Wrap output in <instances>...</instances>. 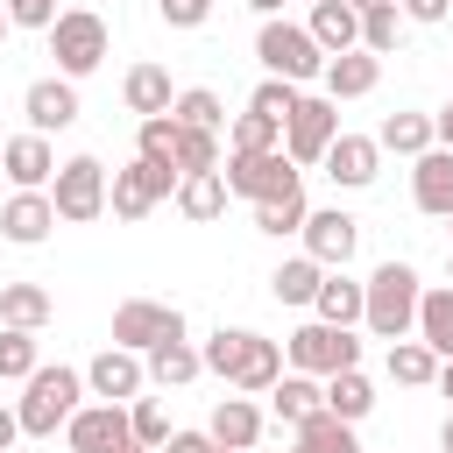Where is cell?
<instances>
[{
  "label": "cell",
  "mask_w": 453,
  "mask_h": 453,
  "mask_svg": "<svg viewBox=\"0 0 453 453\" xmlns=\"http://www.w3.org/2000/svg\"><path fill=\"white\" fill-rule=\"evenodd\" d=\"M198 354H205V375H219L241 396H269L283 382V347L262 340V333H248V326H219Z\"/></svg>",
  "instance_id": "cell-1"
},
{
  "label": "cell",
  "mask_w": 453,
  "mask_h": 453,
  "mask_svg": "<svg viewBox=\"0 0 453 453\" xmlns=\"http://www.w3.org/2000/svg\"><path fill=\"white\" fill-rule=\"evenodd\" d=\"M418 297H425V283H418L411 262H375L361 326H368L375 340H411V333H418Z\"/></svg>",
  "instance_id": "cell-2"
},
{
  "label": "cell",
  "mask_w": 453,
  "mask_h": 453,
  "mask_svg": "<svg viewBox=\"0 0 453 453\" xmlns=\"http://www.w3.org/2000/svg\"><path fill=\"white\" fill-rule=\"evenodd\" d=\"M255 57H262V71L269 78H290V85H311V78H326V50H319V35L311 28H297V21H283V14H269L262 21V35H255Z\"/></svg>",
  "instance_id": "cell-3"
},
{
  "label": "cell",
  "mask_w": 453,
  "mask_h": 453,
  "mask_svg": "<svg viewBox=\"0 0 453 453\" xmlns=\"http://www.w3.org/2000/svg\"><path fill=\"white\" fill-rule=\"evenodd\" d=\"M78 396H85V375L78 368H35L28 382H21V432L28 439H57V425H71V411H78Z\"/></svg>",
  "instance_id": "cell-4"
},
{
  "label": "cell",
  "mask_w": 453,
  "mask_h": 453,
  "mask_svg": "<svg viewBox=\"0 0 453 453\" xmlns=\"http://www.w3.org/2000/svg\"><path fill=\"white\" fill-rule=\"evenodd\" d=\"M219 177H226V191H234V198H248V205L283 198V191H297V184H304V170H297L283 149H226Z\"/></svg>",
  "instance_id": "cell-5"
},
{
  "label": "cell",
  "mask_w": 453,
  "mask_h": 453,
  "mask_svg": "<svg viewBox=\"0 0 453 453\" xmlns=\"http://www.w3.org/2000/svg\"><path fill=\"white\" fill-rule=\"evenodd\" d=\"M106 50H113V35H106V21H99L92 7H64V14L50 21V57H57L64 78H92V71L106 64Z\"/></svg>",
  "instance_id": "cell-6"
},
{
  "label": "cell",
  "mask_w": 453,
  "mask_h": 453,
  "mask_svg": "<svg viewBox=\"0 0 453 453\" xmlns=\"http://www.w3.org/2000/svg\"><path fill=\"white\" fill-rule=\"evenodd\" d=\"M106 163L99 156H64L57 163V177H50V198H57V219L64 226H92L99 212H106Z\"/></svg>",
  "instance_id": "cell-7"
},
{
  "label": "cell",
  "mask_w": 453,
  "mask_h": 453,
  "mask_svg": "<svg viewBox=\"0 0 453 453\" xmlns=\"http://www.w3.org/2000/svg\"><path fill=\"white\" fill-rule=\"evenodd\" d=\"M283 361L326 382V375H340V368H361V340H354V326H326V319H311V326H297V333L283 340Z\"/></svg>",
  "instance_id": "cell-8"
},
{
  "label": "cell",
  "mask_w": 453,
  "mask_h": 453,
  "mask_svg": "<svg viewBox=\"0 0 453 453\" xmlns=\"http://www.w3.org/2000/svg\"><path fill=\"white\" fill-rule=\"evenodd\" d=\"M340 142V99H326V92H304L297 99V113L283 120V156L297 163V170H311V163H326V149Z\"/></svg>",
  "instance_id": "cell-9"
},
{
  "label": "cell",
  "mask_w": 453,
  "mask_h": 453,
  "mask_svg": "<svg viewBox=\"0 0 453 453\" xmlns=\"http://www.w3.org/2000/svg\"><path fill=\"white\" fill-rule=\"evenodd\" d=\"M177 177L184 170H170V163H149V156H134L127 170H113V191H106V205H113V219H149L163 198H177Z\"/></svg>",
  "instance_id": "cell-10"
},
{
  "label": "cell",
  "mask_w": 453,
  "mask_h": 453,
  "mask_svg": "<svg viewBox=\"0 0 453 453\" xmlns=\"http://www.w3.org/2000/svg\"><path fill=\"white\" fill-rule=\"evenodd\" d=\"M163 340H184V311H177V304H156V297L113 304V347L149 354V347H163Z\"/></svg>",
  "instance_id": "cell-11"
},
{
  "label": "cell",
  "mask_w": 453,
  "mask_h": 453,
  "mask_svg": "<svg viewBox=\"0 0 453 453\" xmlns=\"http://www.w3.org/2000/svg\"><path fill=\"white\" fill-rule=\"evenodd\" d=\"M134 439V418H127V403H78L71 411V425H64V446L71 453H120Z\"/></svg>",
  "instance_id": "cell-12"
},
{
  "label": "cell",
  "mask_w": 453,
  "mask_h": 453,
  "mask_svg": "<svg viewBox=\"0 0 453 453\" xmlns=\"http://www.w3.org/2000/svg\"><path fill=\"white\" fill-rule=\"evenodd\" d=\"M354 248H361V219H354V212H340V205H319V212L304 219V255H311V262H326V269H347V262H354Z\"/></svg>",
  "instance_id": "cell-13"
},
{
  "label": "cell",
  "mask_w": 453,
  "mask_h": 453,
  "mask_svg": "<svg viewBox=\"0 0 453 453\" xmlns=\"http://www.w3.org/2000/svg\"><path fill=\"white\" fill-rule=\"evenodd\" d=\"M21 113H28L35 134H64V127L78 120V78H64V71L35 78V85L21 92Z\"/></svg>",
  "instance_id": "cell-14"
},
{
  "label": "cell",
  "mask_w": 453,
  "mask_h": 453,
  "mask_svg": "<svg viewBox=\"0 0 453 453\" xmlns=\"http://www.w3.org/2000/svg\"><path fill=\"white\" fill-rule=\"evenodd\" d=\"M142 382H149V361H142L134 347H99V354H92V368H85V389H92V396H106V403L142 396Z\"/></svg>",
  "instance_id": "cell-15"
},
{
  "label": "cell",
  "mask_w": 453,
  "mask_h": 453,
  "mask_svg": "<svg viewBox=\"0 0 453 453\" xmlns=\"http://www.w3.org/2000/svg\"><path fill=\"white\" fill-rule=\"evenodd\" d=\"M411 205L425 219H446L453 212V149L446 142H432L425 156H411Z\"/></svg>",
  "instance_id": "cell-16"
},
{
  "label": "cell",
  "mask_w": 453,
  "mask_h": 453,
  "mask_svg": "<svg viewBox=\"0 0 453 453\" xmlns=\"http://www.w3.org/2000/svg\"><path fill=\"white\" fill-rule=\"evenodd\" d=\"M0 170H7V184L14 191H50V177H57V149H50V134H14V142H0Z\"/></svg>",
  "instance_id": "cell-17"
},
{
  "label": "cell",
  "mask_w": 453,
  "mask_h": 453,
  "mask_svg": "<svg viewBox=\"0 0 453 453\" xmlns=\"http://www.w3.org/2000/svg\"><path fill=\"white\" fill-rule=\"evenodd\" d=\"M319 170H326L340 191H368V184H375V170H382V142H375V134H347V127H340V142L326 149V163H319Z\"/></svg>",
  "instance_id": "cell-18"
},
{
  "label": "cell",
  "mask_w": 453,
  "mask_h": 453,
  "mask_svg": "<svg viewBox=\"0 0 453 453\" xmlns=\"http://www.w3.org/2000/svg\"><path fill=\"white\" fill-rule=\"evenodd\" d=\"M50 226H57V198H50V191H14V198L0 205V234H7L14 248H42Z\"/></svg>",
  "instance_id": "cell-19"
},
{
  "label": "cell",
  "mask_w": 453,
  "mask_h": 453,
  "mask_svg": "<svg viewBox=\"0 0 453 453\" xmlns=\"http://www.w3.org/2000/svg\"><path fill=\"white\" fill-rule=\"evenodd\" d=\"M269 411H276V425H304V418H319L326 411V382L319 375H304V368H283V382L269 389Z\"/></svg>",
  "instance_id": "cell-20"
},
{
  "label": "cell",
  "mask_w": 453,
  "mask_h": 453,
  "mask_svg": "<svg viewBox=\"0 0 453 453\" xmlns=\"http://www.w3.org/2000/svg\"><path fill=\"white\" fill-rule=\"evenodd\" d=\"M326 99H368L375 85H382V57L375 50H347V57H333L326 64Z\"/></svg>",
  "instance_id": "cell-21"
},
{
  "label": "cell",
  "mask_w": 453,
  "mask_h": 453,
  "mask_svg": "<svg viewBox=\"0 0 453 453\" xmlns=\"http://www.w3.org/2000/svg\"><path fill=\"white\" fill-rule=\"evenodd\" d=\"M361 311H368V283H354L347 269H326V283H319V297H311V319H326V326H361Z\"/></svg>",
  "instance_id": "cell-22"
},
{
  "label": "cell",
  "mask_w": 453,
  "mask_h": 453,
  "mask_svg": "<svg viewBox=\"0 0 453 453\" xmlns=\"http://www.w3.org/2000/svg\"><path fill=\"white\" fill-rule=\"evenodd\" d=\"M226 198H234V191H226V177H219V170H184V177H177V212H184L191 226L219 219V212H226Z\"/></svg>",
  "instance_id": "cell-23"
},
{
  "label": "cell",
  "mask_w": 453,
  "mask_h": 453,
  "mask_svg": "<svg viewBox=\"0 0 453 453\" xmlns=\"http://www.w3.org/2000/svg\"><path fill=\"white\" fill-rule=\"evenodd\" d=\"M304 28L319 35V50H326V57L361 50V14H354L347 0H311V21H304Z\"/></svg>",
  "instance_id": "cell-24"
},
{
  "label": "cell",
  "mask_w": 453,
  "mask_h": 453,
  "mask_svg": "<svg viewBox=\"0 0 453 453\" xmlns=\"http://www.w3.org/2000/svg\"><path fill=\"white\" fill-rule=\"evenodd\" d=\"M120 99H127V113H142V120L177 106V92H170V71H163V64H134V71L120 78Z\"/></svg>",
  "instance_id": "cell-25"
},
{
  "label": "cell",
  "mask_w": 453,
  "mask_h": 453,
  "mask_svg": "<svg viewBox=\"0 0 453 453\" xmlns=\"http://www.w3.org/2000/svg\"><path fill=\"white\" fill-rule=\"evenodd\" d=\"M57 311V297L42 283H0V326H21V333H42Z\"/></svg>",
  "instance_id": "cell-26"
},
{
  "label": "cell",
  "mask_w": 453,
  "mask_h": 453,
  "mask_svg": "<svg viewBox=\"0 0 453 453\" xmlns=\"http://www.w3.org/2000/svg\"><path fill=\"white\" fill-rule=\"evenodd\" d=\"M205 432H212L219 446H234V453H241V446H255V439H262V411H255V396H219Z\"/></svg>",
  "instance_id": "cell-27"
},
{
  "label": "cell",
  "mask_w": 453,
  "mask_h": 453,
  "mask_svg": "<svg viewBox=\"0 0 453 453\" xmlns=\"http://www.w3.org/2000/svg\"><path fill=\"white\" fill-rule=\"evenodd\" d=\"M375 142H382L389 156H425V149L439 142V127H432V113H418V106H403V113H389V120L375 127Z\"/></svg>",
  "instance_id": "cell-28"
},
{
  "label": "cell",
  "mask_w": 453,
  "mask_h": 453,
  "mask_svg": "<svg viewBox=\"0 0 453 453\" xmlns=\"http://www.w3.org/2000/svg\"><path fill=\"white\" fill-rule=\"evenodd\" d=\"M198 375H205V354H198L191 340H163V347H149V382L184 389V382H198Z\"/></svg>",
  "instance_id": "cell-29"
},
{
  "label": "cell",
  "mask_w": 453,
  "mask_h": 453,
  "mask_svg": "<svg viewBox=\"0 0 453 453\" xmlns=\"http://www.w3.org/2000/svg\"><path fill=\"white\" fill-rule=\"evenodd\" d=\"M382 368H389V382H403V389H432V382H439V354H432L418 333H411V340H389V361H382Z\"/></svg>",
  "instance_id": "cell-30"
},
{
  "label": "cell",
  "mask_w": 453,
  "mask_h": 453,
  "mask_svg": "<svg viewBox=\"0 0 453 453\" xmlns=\"http://www.w3.org/2000/svg\"><path fill=\"white\" fill-rule=\"evenodd\" d=\"M418 340H425L439 361H453V283H439V290L418 297Z\"/></svg>",
  "instance_id": "cell-31"
},
{
  "label": "cell",
  "mask_w": 453,
  "mask_h": 453,
  "mask_svg": "<svg viewBox=\"0 0 453 453\" xmlns=\"http://www.w3.org/2000/svg\"><path fill=\"white\" fill-rule=\"evenodd\" d=\"M326 411H333V418H347V425H361V418L375 411V382H368L361 368H340V375H326Z\"/></svg>",
  "instance_id": "cell-32"
},
{
  "label": "cell",
  "mask_w": 453,
  "mask_h": 453,
  "mask_svg": "<svg viewBox=\"0 0 453 453\" xmlns=\"http://www.w3.org/2000/svg\"><path fill=\"white\" fill-rule=\"evenodd\" d=\"M319 283H326V262L290 255V262L269 276V297H276V304H311V297H319Z\"/></svg>",
  "instance_id": "cell-33"
},
{
  "label": "cell",
  "mask_w": 453,
  "mask_h": 453,
  "mask_svg": "<svg viewBox=\"0 0 453 453\" xmlns=\"http://www.w3.org/2000/svg\"><path fill=\"white\" fill-rule=\"evenodd\" d=\"M304 219H311V198H304V184H297V191H283V198H262V205H255V226H262L269 241H283V234H304Z\"/></svg>",
  "instance_id": "cell-34"
},
{
  "label": "cell",
  "mask_w": 453,
  "mask_h": 453,
  "mask_svg": "<svg viewBox=\"0 0 453 453\" xmlns=\"http://www.w3.org/2000/svg\"><path fill=\"white\" fill-rule=\"evenodd\" d=\"M297 446H304V453H361L354 425H347V418H333V411L304 418V425H297Z\"/></svg>",
  "instance_id": "cell-35"
},
{
  "label": "cell",
  "mask_w": 453,
  "mask_h": 453,
  "mask_svg": "<svg viewBox=\"0 0 453 453\" xmlns=\"http://www.w3.org/2000/svg\"><path fill=\"white\" fill-rule=\"evenodd\" d=\"M42 361H35V333L21 326H0V382H28Z\"/></svg>",
  "instance_id": "cell-36"
},
{
  "label": "cell",
  "mask_w": 453,
  "mask_h": 453,
  "mask_svg": "<svg viewBox=\"0 0 453 453\" xmlns=\"http://www.w3.org/2000/svg\"><path fill=\"white\" fill-rule=\"evenodd\" d=\"M170 113H177L184 127H212V134L226 127V106H219V92H212V85H191V92H177V106H170Z\"/></svg>",
  "instance_id": "cell-37"
},
{
  "label": "cell",
  "mask_w": 453,
  "mask_h": 453,
  "mask_svg": "<svg viewBox=\"0 0 453 453\" xmlns=\"http://www.w3.org/2000/svg\"><path fill=\"white\" fill-rule=\"evenodd\" d=\"M134 156H149V163H170V170H177V113H149V120H142V134H134Z\"/></svg>",
  "instance_id": "cell-38"
},
{
  "label": "cell",
  "mask_w": 453,
  "mask_h": 453,
  "mask_svg": "<svg viewBox=\"0 0 453 453\" xmlns=\"http://www.w3.org/2000/svg\"><path fill=\"white\" fill-rule=\"evenodd\" d=\"M177 170H219V134L177 120Z\"/></svg>",
  "instance_id": "cell-39"
},
{
  "label": "cell",
  "mask_w": 453,
  "mask_h": 453,
  "mask_svg": "<svg viewBox=\"0 0 453 453\" xmlns=\"http://www.w3.org/2000/svg\"><path fill=\"white\" fill-rule=\"evenodd\" d=\"M226 149H283V127L269 120V113H234V134H226Z\"/></svg>",
  "instance_id": "cell-40"
},
{
  "label": "cell",
  "mask_w": 453,
  "mask_h": 453,
  "mask_svg": "<svg viewBox=\"0 0 453 453\" xmlns=\"http://www.w3.org/2000/svg\"><path fill=\"white\" fill-rule=\"evenodd\" d=\"M127 418H134V439H142V446H156V453L170 446V403H163V396H134Z\"/></svg>",
  "instance_id": "cell-41"
},
{
  "label": "cell",
  "mask_w": 453,
  "mask_h": 453,
  "mask_svg": "<svg viewBox=\"0 0 453 453\" xmlns=\"http://www.w3.org/2000/svg\"><path fill=\"white\" fill-rule=\"evenodd\" d=\"M396 35H403V7H375V14H361V50L389 57V50H396Z\"/></svg>",
  "instance_id": "cell-42"
},
{
  "label": "cell",
  "mask_w": 453,
  "mask_h": 453,
  "mask_svg": "<svg viewBox=\"0 0 453 453\" xmlns=\"http://www.w3.org/2000/svg\"><path fill=\"white\" fill-rule=\"evenodd\" d=\"M297 99H304V92H297V85H290V78H262V85H255V99H248V106H255V113H269V120H276V127H283V120H290V113H297Z\"/></svg>",
  "instance_id": "cell-43"
},
{
  "label": "cell",
  "mask_w": 453,
  "mask_h": 453,
  "mask_svg": "<svg viewBox=\"0 0 453 453\" xmlns=\"http://www.w3.org/2000/svg\"><path fill=\"white\" fill-rule=\"evenodd\" d=\"M156 14H163L170 28H205V21H212V0H156Z\"/></svg>",
  "instance_id": "cell-44"
},
{
  "label": "cell",
  "mask_w": 453,
  "mask_h": 453,
  "mask_svg": "<svg viewBox=\"0 0 453 453\" xmlns=\"http://www.w3.org/2000/svg\"><path fill=\"white\" fill-rule=\"evenodd\" d=\"M7 14H14V28H42V35H50V21H57L64 7H57V0H7Z\"/></svg>",
  "instance_id": "cell-45"
},
{
  "label": "cell",
  "mask_w": 453,
  "mask_h": 453,
  "mask_svg": "<svg viewBox=\"0 0 453 453\" xmlns=\"http://www.w3.org/2000/svg\"><path fill=\"white\" fill-rule=\"evenodd\" d=\"M396 7H403V21H425V28L453 14V0H396Z\"/></svg>",
  "instance_id": "cell-46"
},
{
  "label": "cell",
  "mask_w": 453,
  "mask_h": 453,
  "mask_svg": "<svg viewBox=\"0 0 453 453\" xmlns=\"http://www.w3.org/2000/svg\"><path fill=\"white\" fill-rule=\"evenodd\" d=\"M163 453H212V432H170Z\"/></svg>",
  "instance_id": "cell-47"
},
{
  "label": "cell",
  "mask_w": 453,
  "mask_h": 453,
  "mask_svg": "<svg viewBox=\"0 0 453 453\" xmlns=\"http://www.w3.org/2000/svg\"><path fill=\"white\" fill-rule=\"evenodd\" d=\"M14 439H28V432H21V411H7V403H0V453H7Z\"/></svg>",
  "instance_id": "cell-48"
},
{
  "label": "cell",
  "mask_w": 453,
  "mask_h": 453,
  "mask_svg": "<svg viewBox=\"0 0 453 453\" xmlns=\"http://www.w3.org/2000/svg\"><path fill=\"white\" fill-rule=\"evenodd\" d=\"M432 127H439V142L453 149V106H446V113H432Z\"/></svg>",
  "instance_id": "cell-49"
},
{
  "label": "cell",
  "mask_w": 453,
  "mask_h": 453,
  "mask_svg": "<svg viewBox=\"0 0 453 453\" xmlns=\"http://www.w3.org/2000/svg\"><path fill=\"white\" fill-rule=\"evenodd\" d=\"M439 396L453 403V361H439Z\"/></svg>",
  "instance_id": "cell-50"
},
{
  "label": "cell",
  "mask_w": 453,
  "mask_h": 453,
  "mask_svg": "<svg viewBox=\"0 0 453 453\" xmlns=\"http://www.w3.org/2000/svg\"><path fill=\"white\" fill-rule=\"evenodd\" d=\"M248 7H255L262 21H269V14H283V0H248Z\"/></svg>",
  "instance_id": "cell-51"
},
{
  "label": "cell",
  "mask_w": 453,
  "mask_h": 453,
  "mask_svg": "<svg viewBox=\"0 0 453 453\" xmlns=\"http://www.w3.org/2000/svg\"><path fill=\"white\" fill-rule=\"evenodd\" d=\"M354 14H375V7H396V0H347Z\"/></svg>",
  "instance_id": "cell-52"
},
{
  "label": "cell",
  "mask_w": 453,
  "mask_h": 453,
  "mask_svg": "<svg viewBox=\"0 0 453 453\" xmlns=\"http://www.w3.org/2000/svg\"><path fill=\"white\" fill-rule=\"evenodd\" d=\"M439 453H453V411H446V425H439Z\"/></svg>",
  "instance_id": "cell-53"
},
{
  "label": "cell",
  "mask_w": 453,
  "mask_h": 453,
  "mask_svg": "<svg viewBox=\"0 0 453 453\" xmlns=\"http://www.w3.org/2000/svg\"><path fill=\"white\" fill-rule=\"evenodd\" d=\"M7 35H14V14H7V7H0V50H7Z\"/></svg>",
  "instance_id": "cell-54"
},
{
  "label": "cell",
  "mask_w": 453,
  "mask_h": 453,
  "mask_svg": "<svg viewBox=\"0 0 453 453\" xmlns=\"http://www.w3.org/2000/svg\"><path fill=\"white\" fill-rule=\"evenodd\" d=\"M120 453H156V446H142V439H127V446H120Z\"/></svg>",
  "instance_id": "cell-55"
},
{
  "label": "cell",
  "mask_w": 453,
  "mask_h": 453,
  "mask_svg": "<svg viewBox=\"0 0 453 453\" xmlns=\"http://www.w3.org/2000/svg\"><path fill=\"white\" fill-rule=\"evenodd\" d=\"M446 283H453V255H446Z\"/></svg>",
  "instance_id": "cell-56"
},
{
  "label": "cell",
  "mask_w": 453,
  "mask_h": 453,
  "mask_svg": "<svg viewBox=\"0 0 453 453\" xmlns=\"http://www.w3.org/2000/svg\"><path fill=\"white\" fill-rule=\"evenodd\" d=\"M290 453H304V446H290Z\"/></svg>",
  "instance_id": "cell-57"
},
{
  "label": "cell",
  "mask_w": 453,
  "mask_h": 453,
  "mask_svg": "<svg viewBox=\"0 0 453 453\" xmlns=\"http://www.w3.org/2000/svg\"><path fill=\"white\" fill-rule=\"evenodd\" d=\"M446 219H453V212H446Z\"/></svg>",
  "instance_id": "cell-58"
},
{
  "label": "cell",
  "mask_w": 453,
  "mask_h": 453,
  "mask_svg": "<svg viewBox=\"0 0 453 453\" xmlns=\"http://www.w3.org/2000/svg\"><path fill=\"white\" fill-rule=\"evenodd\" d=\"M248 453H255V446H248Z\"/></svg>",
  "instance_id": "cell-59"
}]
</instances>
